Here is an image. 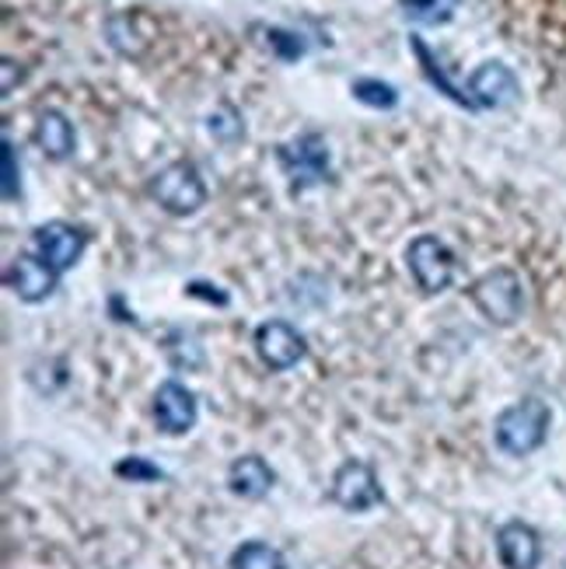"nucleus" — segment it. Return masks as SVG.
<instances>
[{"instance_id": "f257e3e1", "label": "nucleus", "mask_w": 566, "mask_h": 569, "mask_svg": "<svg viewBox=\"0 0 566 569\" xmlns=\"http://www.w3.org/2000/svg\"><path fill=\"white\" fill-rule=\"evenodd\" d=\"M549 419H553V412L543 399L514 402L510 409H504L497 416V448L514 458H525V455L538 451L546 443Z\"/></svg>"}, {"instance_id": "f03ea898", "label": "nucleus", "mask_w": 566, "mask_h": 569, "mask_svg": "<svg viewBox=\"0 0 566 569\" xmlns=\"http://www.w3.org/2000/svg\"><path fill=\"white\" fill-rule=\"evenodd\" d=\"M473 305L479 308V315L494 326H514L525 315V283L514 269L500 266L489 269L486 277H479L473 283Z\"/></svg>"}, {"instance_id": "7ed1b4c3", "label": "nucleus", "mask_w": 566, "mask_h": 569, "mask_svg": "<svg viewBox=\"0 0 566 569\" xmlns=\"http://www.w3.org/2000/svg\"><path fill=\"white\" fill-rule=\"evenodd\" d=\"M151 196L171 217H189L207 203V186L192 161H171L151 179Z\"/></svg>"}, {"instance_id": "20e7f679", "label": "nucleus", "mask_w": 566, "mask_h": 569, "mask_svg": "<svg viewBox=\"0 0 566 569\" xmlns=\"http://www.w3.org/2000/svg\"><path fill=\"white\" fill-rule=\"evenodd\" d=\"M277 161L284 168V176L290 179L294 192L326 182V176H329V147L318 133H305V137L290 140V143H280L277 147Z\"/></svg>"}, {"instance_id": "39448f33", "label": "nucleus", "mask_w": 566, "mask_h": 569, "mask_svg": "<svg viewBox=\"0 0 566 569\" xmlns=\"http://www.w3.org/2000/svg\"><path fill=\"white\" fill-rule=\"evenodd\" d=\"M406 262H409V273H413L416 287H420L424 293L448 290L455 280V256L437 234L413 238L409 249H406Z\"/></svg>"}, {"instance_id": "423d86ee", "label": "nucleus", "mask_w": 566, "mask_h": 569, "mask_svg": "<svg viewBox=\"0 0 566 569\" xmlns=\"http://www.w3.org/2000/svg\"><path fill=\"white\" fill-rule=\"evenodd\" d=\"M85 249H88V231L78 224H67V220H49V224L32 231V252L60 277L85 256Z\"/></svg>"}, {"instance_id": "0eeeda50", "label": "nucleus", "mask_w": 566, "mask_h": 569, "mask_svg": "<svg viewBox=\"0 0 566 569\" xmlns=\"http://www.w3.org/2000/svg\"><path fill=\"white\" fill-rule=\"evenodd\" d=\"M332 503H339L350 513H364V510L385 503V492L378 486L375 468L367 461H342L332 476Z\"/></svg>"}, {"instance_id": "6e6552de", "label": "nucleus", "mask_w": 566, "mask_h": 569, "mask_svg": "<svg viewBox=\"0 0 566 569\" xmlns=\"http://www.w3.org/2000/svg\"><path fill=\"white\" fill-rule=\"evenodd\" d=\"M256 353L269 370H290L305 360L308 342L298 329L290 326V321L274 318V321H262V326L256 329Z\"/></svg>"}, {"instance_id": "1a4fd4ad", "label": "nucleus", "mask_w": 566, "mask_h": 569, "mask_svg": "<svg viewBox=\"0 0 566 569\" xmlns=\"http://www.w3.org/2000/svg\"><path fill=\"white\" fill-rule=\"evenodd\" d=\"M465 88H469V98H473L476 109H507L522 91L514 70L504 67L500 60H489V63L476 67Z\"/></svg>"}, {"instance_id": "9d476101", "label": "nucleus", "mask_w": 566, "mask_h": 569, "mask_svg": "<svg viewBox=\"0 0 566 569\" xmlns=\"http://www.w3.org/2000/svg\"><path fill=\"white\" fill-rule=\"evenodd\" d=\"M196 395L179 385V381H165L155 391V419H158V430L168 437H179L189 433L196 427Z\"/></svg>"}, {"instance_id": "9b49d317", "label": "nucleus", "mask_w": 566, "mask_h": 569, "mask_svg": "<svg viewBox=\"0 0 566 569\" xmlns=\"http://www.w3.org/2000/svg\"><path fill=\"white\" fill-rule=\"evenodd\" d=\"M497 556L504 569H538L543 562V541L538 531L525 521H507L497 531Z\"/></svg>"}, {"instance_id": "f8f14e48", "label": "nucleus", "mask_w": 566, "mask_h": 569, "mask_svg": "<svg viewBox=\"0 0 566 569\" xmlns=\"http://www.w3.org/2000/svg\"><path fill=\"white\" fill-rule=\"evenodd\" d=\"M57 280H60V273H53L39 256H21L8 269V287L29 305L46 301V297L57 290Z\"/></svg>"}, {"instance_id": "ddd939ff", "label": "nucleus", "mask_w": 566, "mask_h": 569, "mask_svg": "<svg viewBox=\"0 0 566 569\" xmlns=\"http://www.w3.org/2000/svg\"><path fill=\"white\" fill-rule=\"evenodd\" d=\"M274 468H269L259 455H245L231 461L228 468V489L241 500H262L269 489H274Z\"/></svg>"}, {"instance_id": "4468645a", "label": "nucleus", "mask_w": 566, "mask_h": 569, "mask_svg": "<svg viewBox=\"0 0 566 569\" xmlns=\"http://www.w3.org/2000/svg\"><path fill=\"white\" fill-rule=\"evenodd\" d=\"M106 39H109V46L116 49V53H122V57H140L143 49L151 46L155 29L147 24L143 14L127 11V14H112L106 21Z\"/></svg>"}, {"instance_id": "2eb2a0df", "label": "nucleus", "mask_w": 566, "mask_h": 569, "mask_svg": "<svg viewBox=\"0 0 566 569\" xmlns=\"http://www.w3.org/2000/svg\"><path fill=\"white\" fill-rule=\"evenodd\" d=\"M36 143L39 151L49 158V161H63L73 154V143H78V133H73L70 119L57 109H46L39 112V122H36Z\"/></svg>"}, {"instance_id": "dca6fc26", "label": "nucleus", "mask_w": 566, "mask_h": 569, "mask_svg": "<svg viewBox=\"0 0 566 569\" xmlns=\"http://www.w3.org/2000/svg\"><path fill=\"white\" fill-rule=\"evenodd\" d=\"M252 32H259L256 42L262 49H269V53H274L277 60H284V63H298L308 53V42L301 36L277 29V24H252Z\"/></svg>"}, {"instance_id": "f3484780", "label": "nucleus", "mask_w": 566, "mask_h": 569, "mask_svg": "<svg viewBox=\"0 0 566 569\" xmlns=\"http://www.w3.org/2000/svg\"><path fill=\"white\" fill-rule=\"evenodd\" d=\"M409 46H413V53L420 57V67H424V73L430 78V84H437V91H445V94L451 98V102H458V106H465V109H476V106H473V98H469V91H458V88L448 81V73L437 67V60L430 57V49L424 46V39H416V36H413Z\"/></svg>"}, {"instance_id": "a211bd4d", "label": "nucleus", "mask_w": 566, "mask_h": 569, "mask_svg": "<svg viewBox=\"0 0 566 569\" xmlns=\"http://www.w3.org/2000/svg\"><path fill=\"white\" fill-rule=\"evenodd\" d=\"M231 569H287L284 556L266 541H245L231 556Z\"/></svg>"}, {"instance_id": "6ab92c4d", "label": "nucleus", "mask_w": 566, "mask_h": 569, "mask_svg": "<svg viewBox=\"0 0 566 569\" xmlns=\"http://www.w3.org/2000/svg\"><path fill=\"white\" fill-rule=\"evenodd\" d=\"M403 11L420 24H445L455 18L461 0H399Z\"/></svg>"}, {"instance_id": "aec40b11", "label": "nucleus", "mask_w": 566, "mask_h": 569, "mask_svg": "<svg viewBox=\"0 0 566 569\" xmlns=\"http://www.w3.org/2000/svg\"><path fill=\"white\" fill-rule=\"evenodd\" d=\"M350 91H354L357 102L371 106V109H396L399 106V91L388 81H378V78H360L350 84Z\"/></svg>"}, {"instance_id": "412c9836", "label": "nucleus", "mask_w": 566, "mask_h": 569, "mask_svg": "<svg viewBox=\"0 0 566 569\" xmlns=\"http://www.w3.org/2000/svg\"><path fill=\"white\" fill-rule=\"evenodd\" d=\"M207 127H210V133L220 140V143H235V140H241L245 137V127H241V119L235 116V109H217L210 119H207Z\"/></svg>"}, {"instance_id": "4be33fe9", "label": "nucleus", "mask_w": 566, "mask_h": 569, "mask_svg": "<svg viewBox=\"0 0 566 569\" xmlns=\"http://www.w3.org/2000/svg\"><path fill=\"white\" fill-rule=\"evenodd\" d=\"M116 476L130 479V482H161L165 479L161 468L151 465L147 458H122V461H116Z\"/></svg>"}, {"instance_id": "5701e85b", "label": "nucleus", "mask_w": 566, "mask_h": 569, "mask_svg": "<svg viewBox=\"0 0 566 569\" xmlns=\"http://www.w3.org/2000/svg\"><path fill=\"white\" fill-rule=\"evenodd\" d=\"M21 186H18V168H14V143L4 140V200H18Z\"/></svg>"}, {"instance_id": "b1692460", "label": "nucleus", "mask_w": 566, "mask_h": 569, "mask_svg": "<svg viewBox=\"0 0 566 569\" xmlns=\"http://www.w3.org/2000/svg\"><path fill=\"white\" fill-rule=\"evenodd\" d=\"M186 290H189L192 297H207V301L228 305V293H220V290H210V283H200V280H196V283H189Z\"/></svg>"}]
</instances>
